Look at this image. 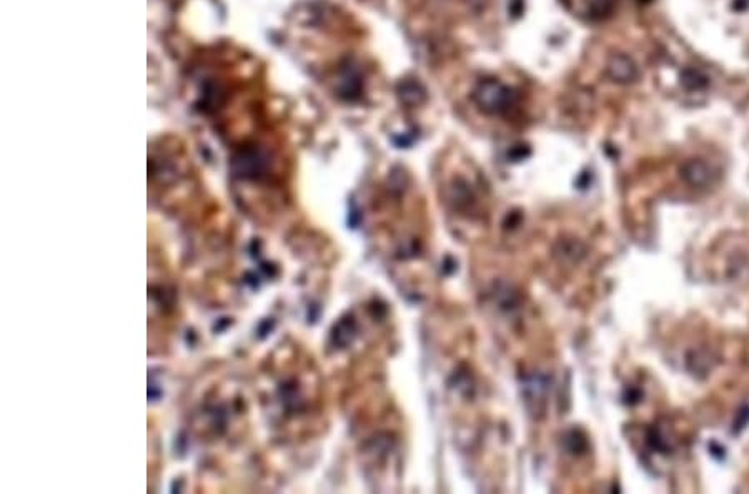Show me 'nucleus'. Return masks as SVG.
<instances>
[{"instance_id":"1","label":"nucleus","mask_w":749,"mask_h":494,"mask_svg":"<svg viewBox=\"0 0 749 494\" xmlns=\"http://www.w3.org/2000/svg\"><path fill=\"white\" fill-rule=\"evenodd\" d=\"M473 100L478 109L488 115H503L510 112L518 102V95L513 89L494 78H486L476 85Z\"/></svg>"},{"instance_id":"2","label":"nucleus","mask_w":749,"mask_h":494,"mask_svg":"<svg viewBox=\"0 0 749 494\" xmlns=\"http://www.w3.org/2000/svg\"><path fill=\"white\" fill-rule=\"evenodd\" d=\"M606 73L611 80L621 85L632 84L639 77V70L636 67V64L632 62L631 57L624 55V53H616V55L611 57L606 65Z\"/></svg>"},{"instance_id":"3","label":"nucleus","mask_w":749,"mask_h":494,"mask_svg":"<svg viewBox=\"0 0 749 494\" xmlns=\"http://www.w3.org/2000/svg\"><path fill=\"white\" fill-rule=\"evenodd\" d=\"M682 177L693 186H706L713 182L714 172L711 168V165H707L705 160H689L682 165L681 168Z\"/></svg>"},{"instance_id":"4","label":"nucleus","mask_w":749,"mask_h":494,"mask_svg":"<svg viewBox=\"0 0 749 494\" xmlns=\"http://www.w3.org/2000/svg\"><path fill=\"white\" fill-rule=\"evenodd\" d=\"M398 97L405 105L408 107H416L420 103L424 102L427 98V90L424 87L416 80H403L398 85Z\"/></svg>"},{"instance_id":"5","label":"nucleus","mask_w":749,"mask_h":494,"mask_svg":"<svg viewBox=\"0 0 749 494\" xmlns=\"http://www.w3.org/2000/svg\"><path fill=\"white\" fill-rule=\"evenodd\" d=\"M681 84L688 90H703L709 84V78L699 70L686 69L681 76Z\"/></svg>"},{"instance_id":"6","label":"nucleus","mask_w":749,"mask_h":494,"mask_svg":"<svg viewBox=\"0 0 749 494\" xmlns=\"http://www.w3.org/2000/svg\"><path fill=\"white\" fill-rule=\"evenodd\" d=\"M588 9L591 19H606L614 10V0H589Z\"/></svg>"},{"instance_id":"7","label":"nucleus","mask_w":749,"mask_h":494,"mask_svg":"<svg viewBox=\"0 0 749 494\" xmlns=\"http://www.w3.org/2000/svg\"><path fill=\"white\" fill-rule=\"evenodd\" d=\"M639 2H651V0H639Z\"/></svg>"}]
</instances>
